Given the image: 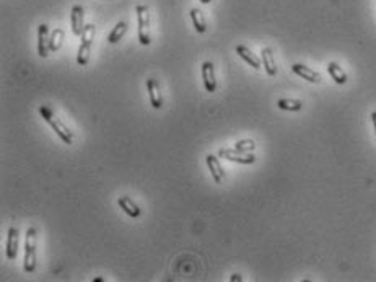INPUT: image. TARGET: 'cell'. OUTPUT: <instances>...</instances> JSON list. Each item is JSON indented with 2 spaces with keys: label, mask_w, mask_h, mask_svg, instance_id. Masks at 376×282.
Returning <instances> with one entry per match:
<instances>
[{
  "label": "cell",
  "mask_w": 376,
  "mask_h": 282,
  "mask_svg": "<svg viewBox=\"0 0 376 282\" xmlns=\"http://www.w3.org/2000/svg\"><path fill=\"white\" fill-rule=\"evenodd\" d=\"M40 115L44 118L46 123L54 129V133L61 137V140H62L64 144H67V145H72L73 144V134L70 133V129L67 127L62 123V121L54 115V111L49 106H44V105L40 106Z\"/></svg>",
  "instance_id": "1"
},
{
  "label": "cell",
  "mask_w": 376,
  "mask_h": 282,
  "mask_svg": "<svg viewBox=\"0 0 376 282\" xmlns=\"http://www.w3.org/2000/svg\"><path fill=\"white\" fill-rule=\"evenodd\" d=\"M95 33H96V26L93 23H88L85 26V30L82 33V43L79 48V54H77V62L79 65H86L90 61V52H91V44L95 40Z\"/></svg>",
  "instance_id": "2"
},
{
  "label": "cell",
  "mask_w": 376,
  "mask_h": 282,
  "mask_svg": "<svg viewBox=\"0 0 376 282\" xmlns=\"http://www.w3.org/2000/svg\"><path fill=\"white\" fill-rule=\"evenodd\" d=\"M137 26H139V41L142 46H148L152 43L150 36V12L147 5H137Z\"/></svg>",
  "instance_id": "3"
},
{
  "label": "cell",
  "mask_w": 376,
  "mask_h": 282,
  "mask_svg": "<svg viewBox=\"0 0 376 282\" xmlns=\"http://www.w3.org/2000/svg\"><path fill=\"white\" fill-rule=\"evenodd\" d=\"M23 268L26 272H33L36 269V229L34 227H30L26 230Z\"/></svg>",
  "instance_id": "4"
},
{
  "label": "cell",
  "mask_w": 376,
  "mask_h": 282,
  "mask_svg": "<svg viewBox=\"0 0 376 282\" xmlns=\"http://www.w3.org/2000/svg\"><path fill=\"white\" fill-rule=\"evenodd\" d=\"M218 157L239 165H253L256 162V157L253 154H243V152H238L236 148H227V147L218 150Z\"/></svg>",
  "instance_id": "5"
},
{
  "label": "cell",
  "mask_w": 376,
  "mask_h": 282,
  "mask_svg": "<svg viewBox=\"0 0 376 282\" xmlns=\"http://www.w3.org/2000/svg\"><path fill=\"white\" fill-rule=\"evenodd\" d=\"M49 41H51V37H49V26H47L46 23H41L40 26H37V54L41 55V58H47L51 52L49 49Z\"/></svg>",
  "instance_id": "6"
},
{
  "label": "cell",
  "mask_w": 376,
  "mask_h": 282,
  "mask_svg": "<svg viewBox=\"0 0 376 282\" xmlns=\"http://www.w3.org/2000/svg\"><path fill=\"white\" fill-rule=\"evenodd\" d=\"M202 72V80H204V87L209 93H214L217 90V79H215V67L210 61H205L200 65Z\"/></svg>",
  "instance_id": "7"
},
{
  "label": "cell",
  "mask_w": 376,
  "mask_h": 282,
  "mask_svg": "<svg viewBox=\"0 0 376 282\" xmlns=\"http://www.w3.org/2000/svg\"><path fill=\"white\" fill-rule=\"evenodd\" d=\"M205 162H207V166H209V170H210L212 178H214V181L217 184L223 183L225 181V170H223V166L220 165L218 157H215L214 154H209L205 157Z\"/></svg>",
  "instance_id": "8"
},
{
  "label": "cell",
  "mask_w": 376,
  "mask_h": 282,
  "mask_svg": "<svg viewBox=\"0 0 376 282\" xmlns=\"http://www.w3.org/2000/svg\"><path fill=\"white\" fill-rule=\"evenodd\" d=\"M70 25H72V33L75 36H82L83 30H85V12L83 7L80 5H73L72 13H70Z\"/></svg>",
  "instance_id": "9"
},
{
  "label": "cell",
  "mask_w": 376,
  "mask_h": 282,
  "mask_svg": "<svg viewBox=\"0 0 376 282\" xmlns=\"http://www.w3.org/2000/svg\"><path fill=\"white\" fill-rule=\"evenodd\" d=\"M147 90H148V98H150V105L155 109L163 108V97L160 91V83L155 79H148L147 80Z\"/></svg>",
  "instance_id": "10"
},
{
  "label": "cell",
  "mask_w": 376,
  "mask_h": 282,
  "mask_svg": "<svg viewBox=\"0 0 376 282\" xmlns=\"http://www.w3.org/2000/svg\"><path fill=\"white\" fill-rule=\"evenodd\" d=\"M18 247H20V232L15 227L8 229V237H7V258L8 259H15Z\"/></svg>",
  "instance_id": "11"
},
{
  "label": "cell",
  "mask_w": 376,
  "mask_h": 282,
  "mask_svg": "<svg viewBox=\"0 0 376 282\" xmlns=\"http://www.w3.org/2000/svg\"><path fill=\"white\" fill-rule=\"evenodd\" d=\"M292 70L296 73V75H300L302 79L308 80V82H311V83H319L323 80V77L319 73H317L316 70L310 69V67H306V65L303 64H293L292 65Z\"/></svg>",
  "instance_id": "12"
},
{
  "label": "cell",
  "mask_w": 376,
  "mask_h": 282,
  "mask_svg": "<svg viewBox=\"0 0 376 282\" xmlns=\"http://www.w3.org/2000/svg\"><path fill=\"white\" fill-rule=\"evenodd\" d=\"M118 204H119V208L125 214L130 215V217H140V214H142L140 208L130 199L129 196H121V197H118Z\"/></svg>",
  "instance_id": "13"
},
{
  "label": "cell",
  "mask_w": 376,
  "mask_h": 282,
  "mask_svg": "<svg viewBox=\"0 0 376 282\" xmlns=\"http://www.w3.org/2000/svg\"><path fill=\"white\" fill-rule=\"evenodd\" d=\"M261 61H262V65L267 72V75H271V77H275L277 75V65H275V59H274V54H272V49L271 48H264L262 52H261Z\"/></svg>",
  "instance_id": "14"
},
{
  "label": "cell",
  "mask_w": 376,
  "mask_h": 282,
  "mask_svg": "<svg viewBox=\"0 0 376 282\" xmlns=\"http://www.w3.org/2000/svg\"><path fill=\"white\" fill-rule=\"evenodd\" d=\"M236 54L239 55L241 59H243L245 62H248L251 67L253 69H261V61H259V58L257 55H254L253 52H251L246 46H243V44H239V46H236Z\"/></svg>",
  "instance_id": "15"
},
{
  "label": "cell",
  "mask_w": 376,
  "mask_h": 282,
  "mask_svg": "<svg viewBox=\"0 0 376 282\" xmlns=\"http://www.w3.org/2000/svg\"><path fill=\"white\" fill-rule=\"evenodd\" d=\"M327 72H329V75L334 79L335 83H339V85L347 83V73L344 72V69L341 67L339 64L329 62V64H327Z\"/></svg>",
  "instance_id": "16"
},
{
  "label": "cell",
  "mask_w": 376,
  "mask_h": 282,
  "mask_svg": "<svg viewBox=\"0 0 376 282\" xmlns=\"http://www.w3.org/2000/svg\"><path fill=\"white\" fill-rule=\"evenodd\" d=\"M191 20H192V25H194L197 33L202 34V33L207 31V23L204 20V13H202L199 8H192L191 10Z\"/></svg>",
  "instance_id": "17"
},
{
  "label": "cell",
  "mask_w": 376,
  "mask_h": 282,
  "mask_svg": "<svg viewBox=\"0 0 376 282\" xmlns=\"http://www.w3.org/2000/svg\"><path fill=\"white\" fill-rule=\"evenodd\" d=\"M125 31H127V23H125V22H119L118 25H116V26L112 28V31H111L109 36H108L109 44L119 43V41L122 40V36L125 34Z\"/></svg>",
  "instance_id": "18"
},
{
  "label": "cell",
  "mask_w": 376,
  "mask_h": 282,
  "mask_svg": "<svg viewBox=\"0 0 376 282\" xmlns=\"http://www.w3.org/2000/svg\"><path fill=\"white\" fill-rule=\"evenodd\" d=\"M277 106L284 111H300L303 108V103L300 100H290V98H282L277 101Z\"/></svg>",
  "instance_id": "19"
},
{
  "label": "cell",
  "mask_w": 376,
  "mask_h": 282,
  "mask_svg": "<svg viewBox=\"0 0 376 282\" xmlns=\"http://www.w3.org/2000/svg\"><path fill=\"white\" fill-rule=\"evenodd\" d=\"M62 41H64V31L61 28H55L51 34V41H49V49L51 52H57L62 48Z\"/></svg>",
  "instance_id": "20"
},
{
  "label": "cell",
  "mask_w": 376,
  "mask_h": 282,
  "mask_svg": "<svg viewBox=\"0 0 376 282\" xmlns=\"http://www.w3.org/2000/svg\"><path fill=\"white\" fill-rule=\"evenodd\" d=\"M235 148L238 152H243V154H253V150L256 148V144H254V140H251V139H243V140H238L235 144Z\"/></svg>",
  "instance_id": "21"
},
{
  "label": "cell",
  "mask_w": 376,
  "mask_h": 282,
  "mask_svg": "<svg viewBox=\"0 0 376 282\" xmlns=\"http://www.w3.org/2000/svg\"><path fill=\"white\" fill-rule=\"evenodd\" d=\"M230 280H231V282H238V280L241 282V280H243V277H241L239 274H233V276L230 277Z\"/></svg>",
  "instance_id": "22"
},
{
  "label": "cell",
  "mask_w": 376,
  "mask_h": 282,
  "mask_svg": "<svg viewBox=\"0 0 376 282\" xmlns=\"http://www.w3.org/2000/svg\"><path fill=\"white\" fill-rule=\"evenodd\" d=\"M371 121H373V127H374V133H376V111L371 112Z\"/></svg>",
  "instance_id": "23"
},
{
  "label": "cell",
  "mask_w": 376,
  "mask_h": 282,
  "mask_svg": "<svg viewBox=\"0 0 376 282\" xmlns=\"http://www.w3.org/2000/svg\"><path fill=\"white\" fill-rule=\"evenodd\" d=\"M93 280H95V282H103L104 279H103V277H95Z\"/></svg>",
  "instance_id": "24"
},
{
  "label": "cell",
  "mask_w": 376,
  "mask_h": 282,
  "mask_svg": "<svg viewBox=\"0 0 376 282\" xmlns=\"http://www.w3.org/2000/svg\"><path fill=\"white\" fill-rule=\"evenodd\" d=\"M200 2H202V4H210L212 0H200Z\"/></svg>",
  "instance_id": "25"
}]
</instances>
